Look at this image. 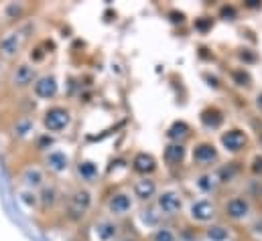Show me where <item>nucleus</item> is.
I'll use <instances>...</instances> for the list:
<instances>
[{
    "label": "nucleus",
    "mask_w": 262,
    "mask_h": 241,
    "mask_svg": "<svg viewBox=\"0 0 262 241\" xmlns=\"http://www.w3.org/2000/svg\"><path fill=\"white\" fill-rule=\"evenodd\" d=\"M96 209V190L92 186L73 184L69 190H66V199L61 205V219L71 227H81L94 217Z\"/></svg>",
    "instance_id": "obj_1"
},
{
    "label": "nucleus",
    "mask_w": 262,
    "mask_h": 241,
    "mask_svg": "<svg viewBox=\"0 0 262 241\" xmlns=\"http://www.w3.org/2000/svg\"><path fill=\"white\" fill-rule=\"evenodd\" d=\"M254 217H256V205L252 197L246 192H234L224 201H220V219L230 227L248 225Z\"/></svg>",
    "instance_id": "obj_2"
},
{
    "label": "nucleus",
    "mask_w": 262,
    "mask_h": 241,
    "mask_svg": "<svg viewBox=\"0 0 262 241\" xmlns=\"http://www.w3.org/2000/svg\"><path fill=\"white\" fill-rule=\"evenodd\" d=\"M73 122H75L73 110L61 102H53V104L45 106L41 116H39L41 130L53 138H61V136L69 134L73 128Z\"/></svg>",
    "instance_id": "obj_3"
},
{
    "label": "nucleus",
    "mask_w": 262,
    "mask_h": 241,
    "mask_svg": "<svg viewBox=\"0 0 262 241\" xmlns=\"http://www.w3.org/2000/svg\"><path fill=\"white\" fill-rule=\"evenodd\" d=\"M136 199L128 186H112L104 195V213L116 221H126L136 213Z\"/></svg>",
    "instance_id": "obj_4"
},
{
    "label": "nucleus",
    "mask_w": 262,
    "mask_h": 241,
    "mask_svg": "<svg viewBox=\"0 0 262 241\" xmlns=\"http://www.w3.org/2000/svg\"><path fill=\"white\" fill-rule=\"evenodd\" d=\"M73 162H75L73 152L66 146H61L59 142L39 156V164L45 168L51 181H61L63 177H67L73 171Z\"/></svg>",
    "instance_id": "obj_5"
},
{
    "label": "nucleus",
    "mask_w": 262,
    "mask_h": 241,
    "mask_svg": "<svg viewBox=\"0 0 262 241\" xmlns=\"http://www.w3.org/2000/svg\"><path fill=\"white\" fill-rule=\"evenodd\" d=\"M29 45V25H18V27H10V29H2L0 31V61L6 63H14L20 59L23 51Z\"/></svg>",
    "instance_id": "obj_6"
},
{
    "label": "nucleus",
    "mask_w": 262,
    "mask_h": 241,
    "mask_svg": "<svg viewBox=\"0 0 262 241\" xmlns=\"http://www.w3.org/2000/svg\"><path fill=\"white\" fill-rule=\"evenodd\" d=\"M187 221L197 227H207L215 221H220V203L215 197H193L187 199L185 213Z\"/></svg>",
    "instance_id": "obj_7"
},
{
    "label": "nucleus",
    "mask_w": 262,
    "mask_h": 241,
    "mask_svg": "<svg viewBox=\"0 0 262 241\" xmlns=\"http://www.w3.org/2000/svg\"><path fill=\"white\" fill-rule=\"evenodd\" d=\"M185 205H187V197L175 184L161 186L157 199L152 201V207L157 209L161 219H177V217H181L185 213Z\"/></svg>",
    "instance_id": "obj_8"
},
{
    "label": "nucleus",
    "mask_w": 262,
    "mask_h": 241,
    "mask_svg": "<svg viewBox=\"0 0 262 241\" xmlns=\"http://www.w3.org/2000/svg\"><path fill=\"white\" fill-rule=\"evenodd\" d=\"M37 75H39V67L37 65H33L31 61L27 59H18L8 67L4 83L12 93H25V91H31Z\"/></svg>",
    "instance_id": "obj_9"
},
{
    "label": "nucleus",
    "mask_w": 262,
    "mask_h": 241,
    "mask_svg": "<svg viewBox=\"0 0 262 241\" xmlns=\"http://www.w3.org/2000/svg\"><path fill=\"white\" fill-rule=\"evenodd\" d=\"M189 162L195 171H213L222 162V150L209 138H197L189 146Z\"/></svg>",
    "instance_id": "obj_10"
},
{
    "label": "nucleus",
    "mask_w": 262,
    "mask_h": 241,
    "mask_svg": "<svg viewBox=\"0 0 262 241\" xmlns=\"http://www.w3.org/2000/svg\"><path fill=\"white\" fill-rule=\"evenodd\" d=\"M122 233V221H116L106 213L94 215L85 223V241H118Z\"/></svg>",
    "instance_id": "obj_11"
},
{
    "label": "nucleus",
    "mask_w": 262,
    "mask_h": 241,
    "mask_svg": "<svg viewBox=\"0 0 262 241\" xmlns=\"http://www.w3.org/2000/svg\"><path fill=\"white\" fill-rule=\"evenodd\" d=\"M217 144H220L217 148H222L232 158H240V156L248 154L250 148H252V140H250L248 132L244 128H240V126L224 128L220 132V136H217Z\"/></svg>",
    "instance_id": "obj_12"
},
{
    "label": "nucleus",
    "mask_w": 262,
    "mask_h": 241,
    "mask_svg": "<svg viewBox=\"0 0 262 241\" xmlns=\"http://www.w3.org/2000/svg\"><path fill=\"white\" fill-rule=\"evenodd\" d=\"M35 102H43V104H53L57 102L59 93H61V83H59V77L53 73V71H39L31 91Z\"/></svg>",
    "instance_id": "obj_13"
},
{
    "label": "nucleus",
    "mask_w": 262,
    "mask_h": 241,
    "mask_svg": "<svg viewBox=\"0 0 262 241\" xmlns=\"http://www.w3.org/2000/svg\"><path fill=\"white\" fill-rule=\"evenodd\" d=\"M37 199H39V213L41 215H55L61 211V205H63V199H66V190L61 188L59 181H49L39 192H37Z\"/></svg>",
    "instance_id": "obj_14"
},
{
    "label": "nucleus",
    "mask_w": 262,
    "mask_h": 241,
    "mask_svg": "<svg viewBox=\"0 0 262 241\" xmlns=\"http://www.w3.org/2000/svg\"><path fill=\"white\" fill-rule=\"evenodd\" d=\"M49 181H51L49 175L45 173V168H43L39 162H27V164H23V168L18 171V184H20V188L39 192Z\"/></svg>",
    "instance_id": "obj_15"
},
{
    "label": "nucleus",
    "mask_w": 262,
    "mask_h": 241,
    "mask_svg": "<svg viewBox=\"0 0 262 241\" xmlns=\"http://www.w3.org/2000/svg\"><path fill=\"white\" fill-rule=\"evenodd\" d=\"M128 188H130L132 197L136 199V203L150 205L161 190V182L157 177H134Z\"/></svg>",
    "instance_id": "obj_16"
},
{
    "label": "nucleus",
    "mask_w": 262,
    "mask_h": 241,
    "mask_svg": "<svg viewBox=\"0 0 262 241\" xmlns=\"http://www.w3.org/2000/svg\"><path fill=\"white\" fill-rule=\"evenodd\" d=\"M8 134L16 142H31L37 136V120L33 114H18L8 124Z\"/></svg>",
    "instance_id": "obj_17"
},
{
    "label": "nucleus",
    "mask_w": 262,
    "mask_h": 241,
    "mask_svg": "<svg viewBox=\"0 0 262 241\" xmlns=\"http://www.w3.org/2000/svg\"><path fill=\"white\" fill-rule=\"evenodd\" d=\"M128 168L134 177H157L159 173V158L152 152L136 150L128 160Z\"/></svg>",
    "instance_id": "obj_18"
},
{
    "label": "nucleus",
    "mask_w": 262,
    "mask_h": 241,
    "mask_svg": "<svg viewBox=\"0 0 262 241\" xmlns=\"http://www.w3.org/2000/svg\"><path fill=\"white\" fill-rule=\"evenodd\" d=\"M33 6L27 2H6L0 6V22L2 29H10V27H18L27 20V16L31 14Z\"/></svg>",
    "instance_id": "obj_19"
},
{
    "label": "nucleus",
    "mask_w": 262,
    "mask_h": 241,
    "mask_svg": "<svg viewBox=\"0 0 262 241\" xmlns=\"http://www.w3.org/2000/svg\"><path fill=\"white\" fill-rule=\"evenodd\" d=\"M189 182L195 190V197H215L222 188L213 171H195V175L189 179Z\"/></svg>",
    "instance_id": "obj_20"
},
{
    "label": "nucleus",
    "mask_w": 262,
    "mask_h": 241,
    "mask_svg": "<svg viewBox=\"0 0 262 241\" xmlns=\"http://www.w3.org/2000/svg\"><path fill=\"white\" fill-rule=\"evenodd\" d=\"M73 175L77 179V184H83V186H92L96 182L102 181V173H100V166L94 162V160H88V158H79L73 162Z\"/></svg>",
    "instance_id": "obj_21"
},
{
    "label": "nucleus",
    "mask_w": 262,
    "mask_h": 241,
    "mask_svg": "<svg viewBox=\"0 0 262 241\" xmlns=\"http://www.w3.org/2000/svg\"><path fill=\"white\" fill-rule=\"evenodd\" d=\"M199 124L203 130H211V132H222L224 124H226V110L217 104H209L199 112Z\"/></svg>",
    "instance_id": "obj_22"
},
{
    "label": "nucleus",
    "mask_w": 262,
    "mask_h": 241,
    "mask_svg": "<svg viewBox=\"0 0 262 241\" xmlns=\"http://www.w3.org/2000/svg\"><path fill=\"white\" fill-rule=\"evenodd\" d=\"M213 173H215V177H217V181H220L222 186H228V184H234L236 181H240V177L246 173V166H244L242 160L234 158V160H230V162L217 164V166L213 168Z\"/></svg>",
    "instance_id": "obj_23"
},
{
    "label": "nucleus",
    "mask_w": 262,
    "mask_h": 241,
    "mask_svg": "<svg viewBox=\"0 0 262 241\" xmlns=\"http://www.w3.org/2000/svg\"><path fill=\"white\" fill-rule=\"evenodd\" d=\"M187 158H189V148H187V144H179V142H167V144H165L163 162H165L169 168H181Z\"/></svg>",
    "instance_id": "obj_24"
},
{
    "label": "nucleus",
    "mask_w": 262,
    "mask_h": 241,
    "mask_svg": "<svg viewBox=\"0 0 262 241\" xmlns=\"http://www.w3.org/2000/svg\"><path fill=\"white\" fill-rule=\"evenodd\" d=\"M53 51H55V43L53 41H49V39H41V41H37L35 45H31V49H29V57L27 61H31L33 65H43L49 55H53Z\"/></svg>",
    "instance_id": "obj_25"
},
{
    "label": "nucleus",
    "mask_w": 262,
    "mask_h": 241,
    "mask_svg": "<svg viewBox=\"0 0 262 241\" xmlns=\"http://www.w3.org/2000/svg\"><path fill=\"white\" fill-rule=\"evenodd\" d=\"M191 136H193V128L185 120H175L165 132L167 142H179V144H185V140H189Z\"/></svg>",
    "instance_id": "obj_26"
},
{
    "label": "nucleus",
    "mask_w": 262,
    "mask_h": 241,
    "mask_svg": "<svg viewBox=\"0 0 262 241\" xmlns=\"http://www.w3.org/2000/svg\"><path fill=\"white\" fill-rule=\"evenodd\" d=\"M228 77L232 81V85H236L238 89H250L254 85V79H252V73L242 67V65H236V67H230L228 71Z\"/></svg>",
    "instance_id": "obj_27"
},
{
    "label": "nucleus",
    "mask_w": 262,
    "mask_h": 241,
    "mask_svg": "<svg viewBox=\"0 0 262 241\" xmlns=\"http://www.w3.org/2000/svg\"><path fill=\"white\" fill-rule=\"evenodd\" d=\"M203 237L207 241H230V237H232V227L228 223H224V221L222 223L215 221V223L203 227Z\"/></svg>",
    "instance_id": "obj_28"
},
{
    "label": "nucleus",
    "mask_w": 262,
    "mask_h": 241,
    "mask_svg": "<svg viewBox=\"0 0 262 241\" xmlns=\"http://www.w3.org/2000/svg\"><path fill=\"white\" fill-rule=\"evenodd\" d=\"M177 239H179V233L171 225H167V223H161L159 227H155L146 235V241H177Z\"/></svg>",
    "instance_id": "obj_29"
},
{
    "label": "nucleus",
    "mask_w": 262,
    "mask_h": 241,
    "mask_svg": "<svg viewBox=\"0 0 262 241\" xmlns=\"http://www.w3.org/2000/svg\"><path fill=\"white\" fill-rule=\"evenodd\" d=\"M18 201H20V205H23L29 213H39V199H37V192L27 190V188H18Z\"/></svg>",
    "instance_id": "obj_30"
},
{
    "label": "nucleus",
    "mask_w": 262,
    "mask_h": 241,
    "mask_svg": "<svg viewBox=\"0 0 262 241\" xmlns=\"http://www.w3.org/2000/svg\"><path fill=\"white\" fill-rule=\"evenodd\" d=\"M217 18L222 20H238L240 18V6L232 2H224L217 6Z\"/></svg>",
    "instance_id": "obj_31"
},
{
    "label": "nucleus",
    "mask_w": 262,
    "mask_h": 241,
    "mask_svg": "<svg viewBox=\"0 0 262 241\" xmlns=\"http://www.w3.org/2000/svg\"><path fill=\"white\" fill-rule=\"evenodd\" d=\"M246 171L250 173V177H254L256 181H262V152H254L246 164Z\"/></svg>",
    "instance_id": "obj_32"
},
{
    "label": "nucleus",
    "mask_w": 262,
    "mask_h": 241,
    "mask_svg": "<svg viewBox=\"0 0 262 241\" xmlns=\"http://www.w3.org/2000/svg\"><path fill=\"white\" fill-rule=\"evenodd\" d=\"M248 235L254 241H262V215H256L248 225Z\"/></svg>",
    "instance_id": "obj_33"
},
{
    "label": "nucleus",
    "mask_w": 262,
    "mask_h": 241,
    "mask_svg": "<svg viewBox=\"0 0 262 241\" xmlns=\"http://www.w3.org/2000/svg\"><path fill=\"white\" fill-rule=\"evenodd\" d=\"M236 57L242 61V67H248L250 63L256 61V53L252 49H236Z\"/></svg>",
    "instance_id": "obj_34"
},
{
    "label": "nucleus",
    "mask_w": 262,
    "mask_h": 241,
    "mask_svg": "<svg viewBox=\"0 0 262 241\" xmlns=\"http://www.w3.org/2000/svg\"><path fill=\"white\" fill-rule=\"evenodd\" d=\"M240 8H244V10H262V2L248 0V2H242V6H240Z\"/></svg>",
    "instance_id": "obj_35"
},
{
    "label": "nucleus",
    "mask_w": 262,
    "mask_h": 241,
    "mask_svg": "<svg viewBox=\"0 0 262 241\" xmlns=\"http://www.w3.org/2000/svg\"><path fill=\"white\" fill-rule=\"evenodd\" d=\"M256 182H258V186H256V190H254L252 201H254V205H258L262 209V181H256Z\"/></svg>",
    "instance_id": "obj_36"
},
{
    "label": "nucleus",
    "mask_w": 262,
    "mask_h": 241,
    "mask_svg": "<svg viewBox=\"0 0 262 241\" xmlns=\"http://www.w3.org/2000/svg\"><path fill=\"white\" fill-rule=\"evenodd\" d=\"M252 106H254L256 112H260L262 114V89L260 91H256V95H254V100H252Z\"/></svg>",
    "instance_id": "obj_37"
},
{
    "label": "nucleus",
    "mask_w": 262,
    "mask_h": 241,
    "mask_svg": "<svg viewBox=\"0 0 262 241\" xmlns=\"http://www.w3.org/2000/svg\"><path fill=\"white\" fill-rule=\"evenodd\" d=\"M211 25H213V20H197L195 22L197 29H203V31H205V29H209Z\"/></svg>",
    "instance_id": "obj_38"
},
{
    "label": "nucleus",
    "mask_w": 262,
    "mask_h": 241,
    "mask_svg": "<svg viewBox=\"0 0 262 241\" xmlns=\"http://www.w3.org/2000/svg\"><path fill=\"white\" fill-rule=\"evenodd\" d=\"M256 144H258V152H262V130H258V138H256Z\"/></svg>",
    "instance_id": "obj_39"
}]
</instances>
